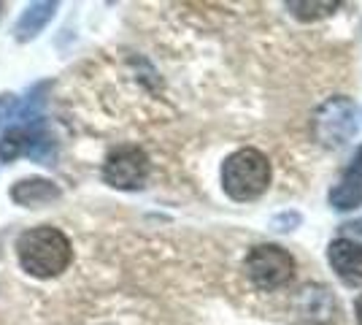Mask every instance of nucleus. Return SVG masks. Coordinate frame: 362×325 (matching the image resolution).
<instances>
[{
	"label": "nucleus",
	"mask_w": 362,
	"mask_h": 325,
	"mask_svg": "<svg viewBox=\"0 0 362 325\" xmlns=\"http://www.w3.org/2000/svg\"><path fill=\"white\" fill-rule=\"evenodd\" d=\"M16 258L30 277L52 279L71 266L74 249H71V239L62 231L52 225H38L16 239Z\"/></svg>",
	"instance_id": "nucleus-1"
},
{
	"label": "nucleus",
	"mask_w": 362,
	"mask_h": 325,
	"mask_svg": "<svg viewBox=\"0 0 362 325\" xmlns=\"http://www.w3.org/2000/svg\"><path fill=\"white\" fill-rule=\"evenodd\" d=\"M271 185V163L259 149H238L222 166V187L233 201H255Z\"/></svg>",
	"instance_id": "nucleus-2"
},
{
	"label": "nucleus",
	"mask_w": 362,
	"mask_h": 325,
	"mask_svg": "<svg viewBox=\"0 0 362 325\" xmlns=\"http://www.w3.org/2000/svg\"><path fill=\"white\" fill-rule=\"evenodd\" d=\"M311 125L322 147H344L357 136V108L346 95H335L317 108Z\"/></svg>",
	"instance_id": "nucleus-3"
},
{
	"label": "nucleus",
	"mask_w": 362,
	"mask_h": 325,
	"mask_svg": "<svg viewBox=\"0 0 362 325\" xmlns=\"http://www.w3.org/2000/svg\"><path fill=\"white\" fill-rule=\"evenodd\" d=\"M246 274L259 290H276L295 277V258L276 244H259L246 255Z\"/></svg>",
	"instance_id": "nucleus-4"
},
{
	"label": "nucleus",
	"mask_w": 362,
	"mask_h": 325,
	"mask_svg": "<svg viewBox=\"0 0 362 325\" xmlns=\"http://www.w3.org/2000/svg\"><path fill=\"white\" fill-rule=\"evenodd\" d=\"M149 176V157L138 147H119L106 157L103 179L117 190H141Z\"/></svg>",
	"instance_id": "nucleus-5"
},
{
	"label": "nucleus",
	"mask_w": 362,
	"mask_h": 325,
	"mask_svg": "<svg viewBox=\"0 0 362 325\" xmlns=\"http://www.w3.org/2000/svg\"><path fill=\"white\" fill-rule=\"evenodd\" d=\"M327 261L344 285L362 287V244H354L349 239H335L327 247Z\"/></svg>",
	"instance_id": "nucleus-6"
},
{
	"label": "nucleus",
	"mask_w": 362,
	"mask_h": 325,
	"mask_svg": "<svg viewBox=\"0 0 362 325\" xmlns=\"http://www.w3.org/2000/svg\"><path fill=\"white\" fill-rule=\"evenodd\" d=\"M330 203L338 212L357 209L362 203V147L357 149L354 160L349 163V169L341 173L338 185L330 190Z\"/></svg>",
	"instance_id": "nucleus-7"
},
{
	"label": "nucleus",
	"mask_w": 362,
	"mask_h": 325,
	"mask_svg": "<svg viewBox=\"0 0 362 325\" xmlns=\"http://www.w3.org/2000/svg\"><path fill=\"white\" fill-rule=\"evenodd\" d=\"M300 312L311 323H332L338 314V304L325 287H303L300 290Z\"/></svg>",
	"instance_id": "nucleus-8"
},
{
	"label": "nucleus",
	"mask_w": 362,
	"mask_h": 325,
	"mask_svg": "<svg viewBox=\"0 0 362 325\" xmlns=\"http://www.w3.org/2000/svg\"><path fill=\"white\" fill-rule=\"evenodd\" d=\"M14 201L25 203V206H44L46 201L57 198L60 190L52 185V182H44V179H28V182H19V185L11 190Z\"/></svg>",
	"instance_id": "nucleus-9"
},
{
	"label": "nucleus",
	"mask_w": 362,
	"mask_h": 325,
	"mask_svg": "<svg viewBox=\"0 0 362 325\" xmlns=\"http://www.w3.org/2000/svg\"><path fill=\"white\" fill-rule=\"evenodd\" d=\"M338 6H341L338 0H325V3H300V0H292V3H287L289 11L298 16V19H303V22L325 19V16H330Z\"/></svg>",
	"instance_id": "nucleus-10"
},
{
	"label": "nucleus",
	"mask_w": 362,
	"mask_h": 325,
	"mask_svg": "<svg viewBox=\"0 0 362 325\" xmlns=\"http://www.w3.org/2000/svg\"><path fill=\"white\" fill-rule=\"evenodd\" d=\"M19 141H25L22 130H11V133H6V139L0 141V155L16 157L19 152H22V144H19Z\"/></svg>",
	"instance_id": "nucleus-11"
},
{
	"label": "nucleus",
	"mask_w": 362,
	"mask_h": 325,
	"mask_svg": "<svg viewBox=\"0 0 362 325\" xmlns=\"http://www.w3.org/2000/svg\"><path fill=\"white\" fill-rule=\"evenodd\" d=\"M341 239H349V241H360L362 239V219H357V222H346V225H341Z\"/></svg>",
	"instance_id": "nucleus-12"
},
{
	"label": "nucleus",
	"mask_w": 362,
	"mask_h": 325,
	"mask_svg": "<svg viewBox=\"0 0 362 325\" xmlns=\"http://www.w3.org/2000/svg\"><path fill=\"white\" fill-rule=\"evenodd\" d=\"M357 320H360V325H362V295L357 298Z\"/></svg>",
	"instance_id": "nucleus-13"
}]
</instances>
